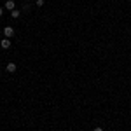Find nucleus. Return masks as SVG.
I'll use <instances>...</instances> for the list:
<instances>
[{
    "label": "nucleus",
    "mask_w": 131,
    "mask_h": 131,
    "mask_svg": "<svg viewBox=\"0 0 131 131\" xmlns=\"http://www.w3.org/2000/svg\"><path fill=\"white\" fill-rule=\"evenodd\" d=\"M44 4H46L44 0H37V7H44Z\"/></svg>",
    "instance_id": "6"
},
{
    "label": "nucleus",
    "mask_w": 131,
    "mask_h": 131,
    "mask_svg": "<svg viewBox=\"0 0 131 131\" xmlns=\"http://www.w3.org/2000/svg\"><path fill=\"white\" fill-rule=\"evenodd\" d=\"M4 9L14 10V9H16V4H14V0H5V5H4Z\"/></svg>",
    "instance_id": "2"
},
{
    "label": "nucleus",
    "mask_w": 131,
    "mask_h": 131,
    "mask_svg": "<svg viewBox=\"0 0 131 131\" xmlns=\"http://www.w3.org/2000/svg\"><path fill=\"white\" fill-rule=\"evenodd\" d=\"M5 70L10 72V73H14V72L18 70V65H16V63H7V65H5Z\"/></svg>",
    "instance_id": "3"
},
{
    "label": "nucleus",
    "mask_w": 131,
    "mask_h": 131,
    "mask_svg": "<svg viewBox=\"0 0 131 131\" xmlns=\"http://www.w3.org/2000/svg\"><path fill=\"white\" fill-rule=\"evenodd\" d=\"M0 47H2V49H9L10 47V40L9 39H2V40H0Z\"/></svg>",
    "instance_id": "4"
},
{
    "label": "nucleus",
    "mask_w": 131,
    "mask_h": 131,
    "mask_svg": "<svg viewBox=\"0 0 131 131\" xmlns=\"http://www.w3.org/2000/svg\"><path fill=\"white\" fill-rule=\"evenodd\" d=\"M10 16H12L14 19H18V18L21 16V10H19V9H14V10H10Z\"/></svg>",
    "instance_id": "5"
},
{
    "label": "nucleus",
    "mask_w": 131,
    "mask_h": 131,
    "mask_svg": "<svg viewBox=\"0 0 131 131\" xmlns=\"http://www.w3.org/2000/svg\"><path fill=\"white\" fill-rule=\"evenodd\" d=\"M94 131H103V128H101V126H98V128H94Z\"/></svg>",
    "instance_id": "7"
},
{
    "label": "nucleus",
    "mask_w": 131,
    "mask_h": 131,
    "mask_svg": "<svg viewBox=\"0 0 131 131\" xmlns=\"http://www.w3.org/2000/svg\"><path fill=\"white\" fill-rule=\"evenodd\" d=\"M26 2H28V0H26Z\"/></svg>",
    "instance_id": "9"
},
{
    "label": "nucleus",
    "mask_w": 131,
    "mask_h": 131,
    "mask_svg": "<svg viewBox=\"0 0 131 131\" xmlns=\"http://www.w3.org/2000/svg\"><path fill=\"white\" fill-rule=\"evenodd\" d=\"M4 16V7H0V18Z\"/></svg>",
    "instance_id": "8"
},
{
    "label": "nucleus",
    "mask_w": 131,
    "mask_h": 131,
    "mask_svg": "<svg viewBox=\"0 0 131 131\" xmlns=\"http://www.w3.org/2000/svg\"><path fill=\"white\" fill-rule=\"evenodd\" d=\"M14 33H16V31H14V28H12V26H9V25H7V26H4V37H5V39L14 37Z\"/></svg>",
    "instance_id": "1"
}]
</instances>
